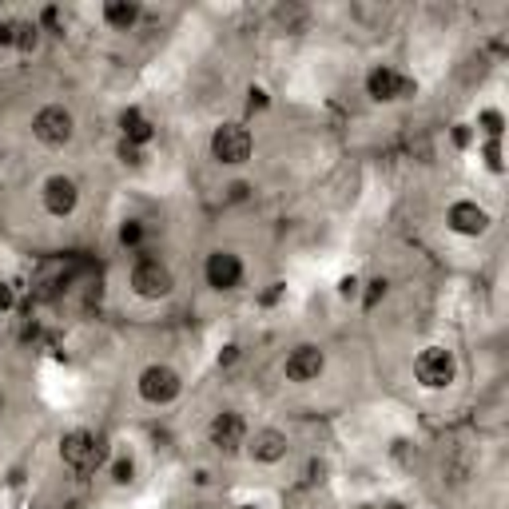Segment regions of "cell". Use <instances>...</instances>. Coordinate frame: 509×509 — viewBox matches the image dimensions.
<instances>
[{
	"label": "cell",
	"instance_id": "cell-30",
	"mask_svg": "<svg viewBox=\"0 0 509 509\" xmlns=\"http://www.w3.org/2000/svg\"><path fill=\"white\" fill-rule=\"evenodd\" d=\"M243 509H255V505H243Z\"/></svg>",
	"mask_w": 509,
	"mask_h": 509
},
{
	"label": "cell",
	"instance_id": "cell-6",
	"mask_svg": "<svg viewBox=\"0 0 509 509\" xmlns=\"http://www.w3.org/2000/svg\"><path fill=\"white\" fill-rule=\"evenodd\" d=\"M179 374L171 371V366H148L144 374H139V398L151 406H168L171 398H179Z\"/></svg>",
	"mask_w": 509,
	"mask_h": 509
},
{
	"label": "cell",
	"instance_id": "cell-17",
	"mask_svg": "<svg viewBox=\"0 0 509 509\" xmlns=\"http://www.w3.org/2000/svg\"><path fill=\"white\" fill-rule=\"evenodd\" d=\"M120 243L127 247V251H139V243H144V223L139 219H127L120 227Z\"/></svg>",
	"mask_w": 509,
	"mask_h": 509
},
{
	"label": "cell",
	"instance_id": "cell-27",
	"mask_svg": "<svg viewBox=\"0 0 509 509\" xmlns=\"http://www.w3.org/2000/svg\"><path fill=\"white\" fill-rule=\"evenodd\" d=\"M279 295H283V283H275V287H270V290H267V295H263V302H275Z\"/></svg>",
	"mask_w": 509,
	"mask_h": 509
},
{
	"label": "cell",
	"instance_id": "cell-8",
	"mask_svg": "<svg viewBox=\"0 0 509 509\" xmlns=\"http://www.w3.org/2000/svg\"><path fill=\"white\" fill-rule=\"evenodd\" d=\"M322 366H327V354L319 351V346H310V342H302L295 346V351L287 354V378L290 382H315V378L322 374Z\"/></svg>",
	"mask_w": 509,
	"mask_h": 509
},
{
	"label": "cell",
	"instance_id": "cell-28",
	"mask_svg": "<svg viewBox=\"0 0 509 509\" xmlns=\"http://www.w3.org/2000/svg\"><path fill=\"white\" fill-rule=\"evenodd\" d=\"M0 414H5V394H0Z\"/></svg>",
	"mask_w": 509,
	"mask_h": 509
},
{
	"label": "cell",
	"instance_id": "cell-13",
	"mask_svg": "<svg viewBox=\"0 0 509 509\" xmlns=\"http://www.w3.org/2000/svg\"><path fill=\"white\" fill-rule=\"evenodd\" d=\"M247 450H251L255 462H267V465L270 462H283L287 458V434H283V430H259Z\"/></svg>",
	"mask_w": 509,
	"mask_h": 509
},
{
	"label": "cell",
	"instance_id": "cell-12",
	"mask_svg": "<svg viewBox=\"0 0 509 509\" xmlns=\"http://www.w3.org/2000/svg\"><path fill=\"white\" fill-rule=\"evenodd\" d=\"M446 223H450V231H458V235H485V227H490V215H485L478 203H453L450 215H446Z\"/></svg>",
	"mask_w": 509,
	"mask_h": 509
},
{
	"label": "cell",
	"instance_id": "cell-9",
	"mask_svg": "<svg viewBox=\"0 0 509 509\" xmlns=\"http://www.w3.org/2000/svg\"><path fill=\"white\" fill-rule=\"evenodd\" d=\"M203 275H208V283L215 290H231V287H239V279H243V259L235 251H211Z\"/></svg>",
	"mask_w": 509,
	"mask_h": 509
},
{
	"label": "cell",
	"instance_id": "cell-3",
	"mask_svg": "<svg viewBox=\"0 0 509 509\" xmlns=\"http://www.w3.org/2000/svg\"><path fill=\"white\" fill-rule=\"evenodd\" d=\"M251 148H255V139L243 124H223V127H215V136H211L215 159H219V164H231V168L247 164V159H251Z\"/></svg>",
	"mask_w": 509,
	"mask_h": 509
},
{
	"label": "cell",
	"instance_id": "cell-19",
	"mask_svg": "<svg viewBox=\"0 0 509 509\" xmlns=\"http://www.w3.org/2000/svg\"><path fill=\"white\" fill-rule=\"evenodd\" d=\"M485 168L490 171H502L505 164H502V144H497V139H490V144H485Z\"/></svg>",
	"mask_w": 509,
	"mask_h": 509
},
{
	"label": "cell",
	"instance_id": "cell-29",
	"mask_svg": "<svg viewBox=\"0 0 509 509\" xmlns=\"http://www.w3.org/2000/svg\"><path fill=\"white\" fill-rule=\"evenodd\" d=\"M386 509H402V505H386Z\"/></svg>",
	"mask_w": 509,
	"mask_h": 509
},
{
	"label": "cell",
	"instance_id": "cell-24",
	"mask_svg": "<svg viewBox=\"0 0 509 509\" xmlns=\"http://www.w3.org/2000/svg\"><path fill=\"white\" fill-rule=\"evenodd\" d=\"M235 359H239V346H227V351L219 354V362H223V366H231Z\"/></svg>",
	"mask_w": 509,
	"mask_h": 509
},
{
	"label": "cell",
	"instance_id": "cell-10",
	"mask_svg": "<svg viewBox=\"0 0 509 509\" xmlns=\"http://www.w3.org/2000/svg\"><path fill=\"white\" fill-rule=\"evenodd\" d=\"M366 92H371L374 100H402V96L414 92V80H406V76H398L394 68L378 64V68L366 76Z\"/></svg>",
	"mask_w": 509,
	"mask_h": 509
},
{
	"label": "cell",
	"instance_id": "cell-18",
	"mask_svg": "<svg viewBox=\"0 0 509 509\" xmlns=\"http://www.w3.org/2000/svg\"><path fill=\"white\" fill-rule=\"evenodd\" d=\"M482 127H485V136L490 139H502V112H482Z\"/></svg>",
	"mask_w": 509,
	"mask_h": 509
},
{
	"label": "cell",
	"instance_id": "cell-1",
	"mask_svg": "<svg viewBox=\"0 0 509 509\" xmlns=\"http://www.w3.org/2000/svg\"><path fill=\"white\" fill-rule=\"evenodd\" d=\"M104 442L88 434V430H72V434H64L60 442V458L64 465H72L76 473H92L96 465H104Z\"/></svg>",
	"mask_w": 509,
	"mask_h": 509
},
{
	"label": "cell",
	"instance_id": "cell-7",
	"mask_svg": "<svg viewBox=\"0 0 509 509\" xmlns=\"http://www.w3.org/2000/svg\"><path fill=\"white\" fill-rule=\"evenodd\" d=\"M208 438H211V446L223 450V453L243 450L247 446V422H243V414H235V410H223V414H215L211 426H208Z\"/></svg>",
	"mask_w": 509,
	"mask_h": 509
},
{
	"label": "cell",
	"instance_id": "cell-14",
	"mask_svg": "<svg viewBox=\"0 0 509 509\" xmlns=\"http://www.w3.org/2000/svg\"><path fill=\"white\" fill-rule=\"evenodd\" d=\"M104 20L112 28H124L127 32L139 20V5H136V0H107V5H104Z\"/></svg>",
	"mask_w": 509,
	"mask_h": 509
},
{
	"label": "cell",
	"instance_id": "cell-16",
	"mask_svg": "<svg viewBox=\"0 0 509 509\" xmlns=\"http://www.w3.org/2000/svg\"><path fill=\"white\" fill-rule=\"evenodd\" d=\"M36 40H40V25H32V20H16L13 25V45L20 52H32L36 48Z\"/></svg>",
	"mask_w": 509,
	"mask_h": 509
},
{
	"label": "cell",
	"instance_id": "cell-15",
	"mask_svg": "<svg viewBox=\"0 0 509 509\" xmlns=\"http://www.w3.org/2000/svg\"><path fill=\"white\" fill-rule=\"evenodd\" d=\"M120 127H124V139H127V144H148V139L151 136H156V127H151L148 120H144V116H139L136 112V107H127V112L120 116Z\"/></svg>",
	"mask_w": 509,
	"mask_h": 509
},
{
	"label": "cell",
	"instance_id": "cell-23",
	"mask_svg": "<svg viewBox=\"0 0 509 509\" xmlns=\"http://www.w3.org/2000/svg\"><path fill=\"white\" fill-rule=\"evenodd\" d=\"M382 295H386V283H382V279H378V283H371V299H366V302H371V307H374V302L382 299Z\"/></svg>",
	"mask_w": 509,
	"mask_h": 509
},
{
	"label": "cell",
	"instance_id": "cell-4",
	"mask_svg": "<svg viewBox=\"0 0 509 509\" xmlns=\"http://www.w3.org/2000/svg\"><path fill=\"white\" fill-rule=\"evenodd\" d=\"M171 287H176V279H171V270L159 263V259H139L132 267V290L139 299H168Z\"/></svg>",
	"mask_w": 509,
	"mask_h": 509
},
{
	"label": "cell",
	"instance_id": "cell-22",
	"mask_svg": "<svg viewBox=\"0 0 509 509\" xmlns=\"http://www.w3.org/2000/svg\"><path fill=\"white\" fill-rule=\"evenodd\" d=\"M13 302H16V290L8 283H0V315H5V310H13Z\"/></svg>",
	"mask_w": 509,
	"mask_h": 509
},
{
	"label": "cell",
	"instance_id": "cell-20",
	"mask_svg": "<svg viewBox=\"0 0 509 509\" xmlns=\"http://www.w3.org/2000/svg\"><path fill=\"white\" fill-rule=\"evenodd\" d=\"M112 482H116V485H127V482H132V458H120V462L112 465Z\"/></svg>",
	"mask_w": 509,
	"mask_h": 509
},
{
	"label": "cell",
	"instance_id": "cell-11",
	"mask_svg": "<svg viewBox=\"0 0 509 509\" xmlns=\"http://www.w3.org/2000/svg\"><path fill=\"white\" fill-rule=\"evenodd\" d=\"M76 203H80V188H76V179H68V176H52L48 183H45V208L52 211V215H72L76 211Z\"/></svg>",
	"mask_w": 509,
	"mask_h": 509
},
{
	"label": "cell",
	"instance_id": "cell-26",
	"mask_svg": "<svg viewBox=\"0 0 509 509\" xmlns=\"http://www.w3.org/2000/svg\"><path fill=\"white\" fill-rule=\"evenodd\" d=\"M0 45H13V25H5V20H0Z\"/></svg>",
	"mask_w": 509,
	"mask_h": 509
},
{
	"label": "cell",
	"instance_id": "cell-25",
	"mask_svg": "<svg viewBox=\"0 0 509 509\" xmlns=\"http://www.w3.org/2000/svg\"><path fill=\"white\" fill-rule=\"evenodd\" d=\"M339 290H342V295H346V299H351V295H354V290H359V279H342V283H339Z\"/></svg>",
	"mask_w": 509,
	"mask_h": 509
},
{
	"label": "cell",
	"instance_id": "cell-21",
	"mask_svg": "<svg viewBox=\"0 0 509 509\" xmlns=\"http://www.w3.org/2000/svg\"><path fill=\"white\" fill-rule=\"evenodd\" d=\"M120 159H124V164H144V156H139V148H136V144H127V139L120 144Z\"/></svg>",
	"mask_w": 509,
	"mask_h": 509
},
{
	"label": "cell",
	"instance_id": "cell-5",
	"mask_svg": "<svg viewBox=\"0 0 509 509\" xmlns=\"http://www.w3.org/2000/svg\"><path fill=\"white\" fill-rule=\"evenodd\" d=\"M414 374H418V382H422V386L442 390V386H450V382H453L458 366H453V354L446 351V346H426V351L418 354V362H414Z\"/></svg>",
	"mask_w": 509,
	"mask_h": 509
},
{
	"label": "cell",
	"instance_id": "cell-2",
	"mask_svg": "<svg viewBox=\"0 0 509 509\" xmlns=\"http://www.w3.org/2000/svg\"><path fill=\"white\" fill-rule=\"evenodd\" d=\"M72 132H76V120L68 107H60V104H48L32 116V136L48 148H64L72 139Z\"/></svg>",
	"mask_w": 509,
	"mask_h": 509
}]
</instances>
